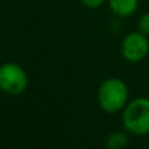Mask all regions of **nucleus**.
<instances>
[{"label":"nucleus","mask_w":149,"mask_h":149,"mask_svg":"<svg viewBox=\"0 0 149 149\" xmlns=\"http://www.w3.org/2000/svg\"><path fill=\"white\" fill-rule=\"evenodd\" d=\"M130 92L126 82L118 77L106 79L98 88L97 100L101 109L106 113L115 114L122 111L128 103Z\"/></svg>","instance_id":"obj_1"},{"label":"nucleus","mask_w":149,"mask_h":149,"mask_svg":"<svg viewBox=\"0 0 149 149\" xmlns=\"http://www.w3.org/2000/svg\"><path fill=\"white\" fill-rule=\"evenodd\" d=\"M122 122L127 132L136 136L149 134V98L137 97L123 109Z\"/></svg>","instance_id":"obj_2"},{"label":"nucleus","mask_w":149,"mask_h":149,"mask_svg":"<svg viewBox=\"0 0 149 149\" xmlns=\"http://www.w3.org/2000/svg\"><path fill=\"white\" fill-rule=\"evenodd\" d=\"M29 79L25 70L17 63L0 65V89L9 95H20L26 90Z\"/></svg>","instance_id":"obj_3"},{"label":"nucleus","mask_w":149,"mask_h":149,"mask_svg":"<svg viewBox=\"0 0 149 149\" xmlns=\"http://www.w3.org/2000/svg\"><path fill=\"white\" fill-rule=\"evenodd\" d=\"M122 55L126 60L136 63L143 60L149 52V39L148 36L141 31H132L127 34L122 41Z\"/></svg>","instance_id":"obj_4"},{"label":"nucleus","mask_w":149,"mask_h":149,"mask_svg":"<svg viewBox=\"0 0 149 149\" xmlns=\"http://www.w3.org/2000/svg\"><path fill=\"white\" fill-rule=\"evenodd\" d=\"M110 9L119 17H128L136 12L139 0H109Z\"/></svg>","instance_id":"obj_5"},{"label":"nucleus","mask_w":149,"mask_h":149,"mask_svg":"<svg viewBox=\"0 0 149 149\" xmlns=\"http://www.w3.org/2000/svg\"><path fill=\"white\" fill-rule=\"evenodd\" d=\"M128 145V136L122 131H115L110 134L106 139V147L110 149H122Z\"/></svg>","instance_id":"obj_6"},{"label":"nucleus","mask_w":149,"mask_h":149,"mask_svg":"<svg viewBox=\"0 0 149 149\" xmlns=\"http://www.w3.org/2000/svg\"><path fill=\"white\" fill-rule=\"evenodd\" d=\"M137 29L145 36H149V12L143 13L137 21Z\"/></svg>","instance_id":"obj_7"},{"label":"nucleus","mask_w":149,"mask_h":149,"mask_svg":"<svg viewBox=\"0 0 149 149\" xmlns=\"http://www.w3.org/2000/svg\"><path fill=\"white\" fill-rule=\"evenodd\" d=\"M88 8H98L105 3V0H81Z\"/></svg>","instance_id":"obj_8"}]
</instances>
